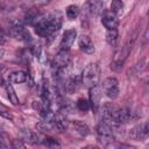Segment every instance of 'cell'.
Returning <instances> with one entry per match:
<instances>
[{"label": "cell", "mask_w": 149, "mask_h": 149, "mask_svg": "<svg viewBox=\"0 0 149 149\" xmlns=\"http://www.w3.org/2000/svg\"><path fill=\"white\" fill-rule=\"evenodd\" d=\"M35 33L41 37H50L59 30L62 27V16L59 14H52L43 16L35 26Z\"/></svg>", "instance_id": "obj_1"}, {"label": "cell", "mask_w": 149, "mask_h": 149, "mask_svg": "<svg viewBox=\"0 0 149 149\" xmlns=\"http://www.w3.org/2000/svg\"><path fill=\"white\" fill-rule=\"evenodd\" d=\"M81 84L87 87H94L99 84V79H100V68L97 63H90L85 66V69L81 72Z\"/></svg>", "instance_id": "obj_2"}, {"label": "cell", "mask_w": 149, "mask_h": 149, "mask_svg": "<svg viewBox=\"0 0 149 149\" xmlns=\"http://www.w3.org/2000/svg\"><path fill=\"white\" fill-rule=\"evenodd\" d=\"M95 132H97V137H98V141L104 144V146H108L109 143L113 142L114 140V134H113V129L112 127L109 126L108 122L106 121H101L98 123L97 128H95Z\"/></svg>", "instance_id": "obj_3"}, {"label": "cell", "mask_w": 149, "mask_h": 149, "mask_svg": "<svg viewBox=\"0 0 149 149\" xmlns=\"http://www.w3.org/2000/svg\"><path fill=\"white\" fill-rule=\"evenodd\" d=\"M130 119H132V112L129 108L115 106L111 116V122L114 125H123L127 123Z\"/></svg>", "instance_id": "obj_4"}, {"label": "cell", "mask_w": 149, "mask_h": 149, "mask_svg": "<svg viewBox=\"0 0 149 149\" xmlns=\"http://www.w3.org/2000/svg\"><path fill=\"white\" fill-rule=\"evenodd\" d=\"M102 90L105 92V94L111 98V99H115L119 97L120 93V87H119V81L116 78L114 77H108L104 80L102 83Z\"/></svg>", "instance_id": "obj_5"}, {"label": "cell", "mask_w": 149, "mask_h": 149, "mask_svg": "<svg viewBox=\"0 0 149 149\" xmlns=\"http://www.w3.org/2000/svg\"><path fill=\"white\" fill-rule=\"evenodd\" d=\"M148 133H149V126H148V122H143V123H140L137 126H135L134 128H132L129 130V139L130 140H134V141H142L144 140L147 136H148Z\"/></svg>", "instance_id": "obj_6"}, {"label": "cell", "mask_w": 149, "mask_h": 149, "mask_svg": "<svg viewBox=\"0 0 149 149\" xmlns=\"http://www.w3.org/2000/svg\"><path fill=\"white\" fill-rule=\"evenodd\" d=\"M71 63V55H70V51L69 50H63L61 49L55 58H54V66L57 68V69H65L69 64Z\"/></svg>", "instance_id": "obj_7"}, {"label": "cell", "mask_w": 149, "mask_h": 149, "mask_svg": "<svg viewBox=\"0 0 149 149\" xmlns=\"http://www.w3.org/2000/svg\"><path fill=\"white\" fill-rule=\"evenodd\" d=\"M76 37H77V30L74 28H71V29L65 30L64 34H63L62 41H61V49L69 50L72 47Z\"/></svg>", "instance_id": "obj_8"}, {"label": "cell", "mask_w": 149, "mask_h": 149, "mask_svg": "<svg viewBox=\"0 0 149 149\" xmlns=\"http://www.w3.org/2000/svg\"><path fill=\"white\" fill-rule=\"evenodd\" d=\"M43 16H44L43 13L37 7H33V8H29L26 12V14H24V22L28 23V24L35 26Z\"/></svg>", "instance_id": "obj_9"}, {"label": "cell", "mask_w": 149, "mask_h": 149, "mask_svg": "<svg viewBox=\"0 0 149 149\" xmlns=\"http://www.w3.org/2000/svg\"><path fill=\"white\" fill-rule=\"evenodd\" d=\"M78 45H79V49L81 51H84L85 54H87V55H92L94 52V50H95L91 37L87 36V35H81L78 38Z\"/></svg>", "instance_id": "obj_10"}, {"label": "cell", "mask_w": 149, "mask_h": 149, "mask_svg": "<svg viewBox=\"0 0 149 149\" xmlns=\"http://www.w3.org/2000/svg\"><path fill=\"white\" fill-rule=\"evenodd\" d=\"M51 126H52V129H55L57 132H65L69 126V122L65 119V116L63 115V113L59 112V113L55 114L54 120L51 121Z\"/></svg>", "instance_id": "obj_11"}, {"label": "cell", "mask_w": 149, "mask_h": 149, "mask_svg": "<svg viewBox=\"0 0 149 149\" xmlns=\"http://www.w3.org/2000/svg\"><path fill=\"white\" fill-rule=\"evenodd\" d=\"M101 22L105 26V28H107V29H116L119 26L118 15L112 12H106L101 19Z\"/></svg>", "instance_id": "obj_12"}, {"label": "cell", "mask_w": 149, "mask_h": 149, "mask_svg": "<svg viewBox=\"0 0 149 149\" xmlns=\"http://www.w3.org/2000/svg\"><path fill=\"white\" fill-rule=\"evenodd\" d=\"M85 8L92 15H100L104 12V2L101 0H87Z\"/></svg>", "instance_id": "obj_13"}, {"label": "cell", "mask_w": 149, "mask_h": 149, "mask_svg": "<svg viewBox=\"0 0 149 149\" xmlns=\"http://www.w3.org/2000/svg\"><path fill=\"white\" fill-rule=\"evenodd\" d=\"M100 98H101V93H100V88L98 87V85L94 87H91L90 88V105L94 112H97L100 106Z\"/></svg>", "instance_id": "obj_14"}, {"label": "cell", "mask_w": 149, "mask_h": 149, "mask_svg": "<svg viewBox=\"0 0 149 149\" xmlns=\"http://www.w3.org/2000/svg\"><path fill=\"white\" fill-rule=\"evenodd\" d=\"M21 134H22L23 141H28L29 143H33V144L42 143L43 136H41L38 133H35V132H33L30 129H23Z\"/></svg>", "instance_id": "obj_15"}, {"label": "cell", "mask_w": 149, "mask_h": 149, "mask_svg": "<svg viewBox=\"0 0 149 149\" xmlns=\"http://www.w3.org/2000/svg\"><path fill=\"white\" fill-rule=\"evenodd\" d=\"M80 84H81V79L79 77H71L69 78L65 84H64V90L68 92V93H74L79 90L80 87Z\"/></svg>", "instance_id": "obj_16"}, {"label": "cell", "mask_w": 149, "mask_h": 149, "mask_svg": "<svg viewBox=\"0 0 149 149\" xmlns=\"http://www.w3.org/2000/svg\"><path fill=\"white\" fill-rule=\"evenodd\" d=\"M8 79L10 83H14V84H22V83H26L28 80V74L24 72V71H13L9 73L8 76Z\"/></svg>", "instance_id": "obj_17"}, {"label": "cell", "mask_w": 149, "mask_h": 149, "mask_svg": "<svg viewBox=\"0 0 149 149\" xmlns=\"http://www.w3.org/2000/svg\"><path fill=\"white\" fill-rule=\"evenodd\" d=\"M72 127L74 128V130L81 135V136H87L90 134V128L84 122V121H80V120H74L72 122Z\"/></svg>", "instance_id": "obj_18"}, {"label": "cell", "mask_w": 149, "mask_h": 149, "mask_svg": "<svg viewBox=\"0 0 149 149\" xmlns=\"http://www.w3.org/2000/svg\"><path fill=\"white\" fill-rule=\"evenodd\" d=\"M106 41L109 45L115 47L118 41H119V33L116 29H107L106 33Z\"/></svg>", "instance_id": "obj_19"}, {"label": "cell", "mask_w": 149, "mask_h": 149, "mask_svg": "<svg viewBox=\"0 0 149 149\" xmlns=\"http://www.w3.org/2000/svg\"><path fill=\"white\" fill-rule=\"evenodd\" d=\"M6 91H7V97H8L9 101L14 106H17L20 104V100H19V98H17V95H16V93H15V91H14L12 84H10V81L6 84Z\"/></svg>", "instance_id": "obj_20"}, {"label": "cell", "mask_w": 149, "mask_h": 149, "mask_svg": "<svg viewBox=\"0 0 149 149\" xmlns=\"http://www.w3.org/2000/svg\"><path fill=\"white\" fill-rule=\"evenodd\" d=\"M65 14H66V17L69 20H74L79 15V7L76 6V5H70V6L66 7Z\"/></svg>", "instance_id": "obj_21"}, {"label": "cell", "mask_w": 149, "mask_h": 149, "mask_svg": "<svg viewBox=\"0 0 149 149\" xmlns=\"http://www.w3.org/2000/svg\"><path fill=\"white\" fill-rule=\"evenodd\" d=\"M123 9V2L122 0H112L111 2V12L114 13V14H119L121 13Z\"/></svg>", "instance_id": "obj_22"}, {"label": "cell", "mask_w": 149, "mask_h": 149, "mask_svg": "<svg viewBox=\"0 0 149 149\" xmlns=\"http://www.w3.org/2000/svg\"><path fill=\"white\" fill-rule=\"evenodd\" d=\"M76 106L77 108L80 111V112H86L91 108V105H90V101L87 99H84V98H80L78 99V101L76 102Z\"/></svg>", "instance_id": "obj_23"}, {"label": "cell", "mask_w": 149, "mask_h": 149, "mask_svg": "<svg viewBox=\"0 0 149 149\" xmlns=\"http://www.w3.org/2000/svg\"><path fill=\"white\" fill-rule=\"evenodd\" d=\"M0 116H2V118H5V119H7V120H13V114H12V111L7 107V106H5L3 104H1L0 102Z\"/></svg>", "instance_id": "obj_24"}, {"label": "cell", "mask_w": 149, "mask_h": 149, "mask_svg": "<svg viewBox=\"0 0 149 149\" xmlns=\"http://www.w3.org/2000/svg\"><path fill=\"white\" fill-rule=\"evenodd\" d=\"M42 144H44L47 147H59L61 146L58 143V141L54 137H43L42 139Z\"/></svg>", "instance_id": "obj_25"}, {"label": "cell", "mask_w": 149, "mask_h": 149, "mask_svg": "<svg viewBox=\"0 0 149 149\" xmlns=\"http://www.w3.org/2000/svg\"><path fill=\"white\" fill-rule=\"evenodd\" d=\"M49 2H51V0H33V5H34V7H37V8L43 7V6L48 5Z\"/></svg>", "instance_id": "obj_26"}, {"label": "cell", "mask_w": 149, "mask_h": 149, "mask_svg": "<svg viewBox=\"0 0 149 149\" xmlns=\"http://www.w3.org/2000/svg\"><path fill=\"white\" fill-rule=\"evenodd\" d=\"M7 41V35L5 34V31L2 29H0V45H3Z\"/></svg>", "instance_id": "obj_27"}, {"label": "cell", "mask_w": 149, "mask_h": 149, "mask_svg": "<svg viewBox=\"0 0 149 149\" xmlns=\"http://www.w3.org/2000/svg\"><path fill=\"white\" fill-rule=\"evenodd\" d=\"M14 148H23L24 147V144L23 143H21V142H17V140H13V144H12Z\"/></svg>", "instance_id": "obj_28"}, {"label": "cell", "mask_w": 149, "mask_h": 149, "mask_svg": "<svg viewBox=\"0 0 149 149\" xmlns=\"http://www.w3.org/2000/svg\"><path fill=\"white\" fill-rule=\"evenodd\" d=\"M2 56H3V50L0 49V58H2Z\"/></svg>", "instance_id": "obj_29"}]
</instances>
